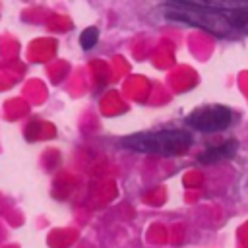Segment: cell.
Instances as JSON below:
<instances>
[{"mask_svg": "<svg viewBox=\"0 0 248 248\" xmlns=\"http://www.w3.org/2000/svg\"><path fill=\"white\" fill-rule=\"evenodd\" d=\"M161 14L169 21L200 27L217 37H232L248 33V2L238 0H182L167 2Z\"/></svg>", "mask_w": 248, "mask_h": 248, "instance_id": "obj_1", "label": "cell"}, {"mask_svg": "<svg viewBox=\"0 0 248 248\" xmlns=\"http://www.w3.org/2000/svg\"><path fill=\"white\" fill-rule=\"evenodd\" d=\"M122 145L149 155H161V157H176L190 149L192 136L186 130L174 128V130H157V132H140L126 136L122 140Z\"/></svg>", "mask_w": 248, "mask_h": 248, "instance_id": "obj_2", "label": "cell"}, {"mask_svg": "<svg viewBox=\"0 0 248 248\" xmlns=\"http://www.w3.org/2000/svg\"><path fill=\"white\" fill-rule=\"evenodd\" d=\"M186 122L200 132H207V134L221 132L231 126L232 112L225 105H207V107H200V108L192 110L186 116Z\"/></svg>", "mask_w": 248, "mask_h": 248, "instance_id": "obj_3", "label": "cell"}, {"mask_svg": "<svg viewBox=\"0 0 248 248\" xmlns=\"http://www.w3.org/2000/svg\"><path fill=\"white\" fill-rule=\"evenodd\" d=\"M238 149V141L236 140H229L221 145H213V147H207L203 153H200L198 161L203 163V165H211V163H217V161H225V159H231Z\"/></svg>", "mask_w": 248, "mask_h": 248, "instance_id": "obj_4", "label": "cell"}, {"mask_svg": "<svg viewBox=\"0 0 248 248\" xmlns=\"http://www.w3.org/2000/svg\"><path fill=\"white\" fill-rule=\"evenodd\" d=\"M97 41H99V29L97 27H85L79 35V45H81L83 50L93 48L97 45Z\"/></svg>", "mask_w": 248, "mask_h": 248, "instance_id": "obj_5", "label": "cell"}]
</instances>
